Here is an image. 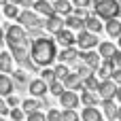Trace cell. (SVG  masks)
<instances>
[{"label":"cell","mask_w":121,"mask_h":121,"mask_svg":"<svg viewBox=\"0 0 121 121\" xmlns=\"http://www.w3.org/2000/svg\"><path fill=\"white\" fill-rule=\"evenodd\" d=\"M60 104H62V108H77V106L81 104V98H79L77 91L64 89V94L60 96Z\"/></svg>","instance_id":"cell-9"},{"label":"cell","mask_w":121,"mask_h":121,"mask_svg":"<svg viewBox=\"0 0 121 121\" xmlns=\"http://www.w3.org/2000/svg\"><path fill=\"white\" fill-rule=\"evenodd\" d=\"M62 121H81V115L74 108H64L62 111Z\"/></svg>","instance_id":"cell-32"},{"label":"cell","mask_w":121,"mask_h":121,"mask_svg":"<svg viewBox=\"0 0 121 121\" xmlns=\"http://www.w3.org/2000/svg\"><path fill=\"white\" fill-rule=\"evenodd\" d=\"M4 43L11 47H28L30 38L26 34V28L23 26H6L4 28Z\"/></svg>","instance_id":"cell-2"},{"label":"cell","mask_w":121,"mask_h":121,"mask_svg":"<svg viewBox=\"0 0 121 121\" xmlns=\"http://www.w3.org/2000/svg\"><path fill=\"white\" fill-rule=\"evenodd\" d=\"M47 121H62V111H57V108H49Z\"/></svg>","instance_id":"cell-36"},{"label":"cell","mask_w":121,"mask_h":121,"mask_svg":"<svg viewBox=\"0 0 121 121\" xmlns=\"http://www.w3.org/2000/svg\"><path fill=\"white\" fill-rule=\"evenodd\" d=\"M26 119H28V121H47V115L40 113V111H34V113H28Z\"/></svg>","instance_id":"cell-35"},{"label":"cell","mask_w":121,"mask_h":121,"mask_svg":"<svg viewBox=\"0 0 121 121\" xmlns=\"http://www.w3.org/2000/svg\"><path fill=\"white\" fill-rule=\"evenodd\" d=\"M117 47H119V49H121V36H119V43H117Z\"/></svg>","instance_id":"cell-48"},{"label":"cell","mask_w":121,"mask_h":121,"mask_svg":"<svg viewBox=\"0 0 121 121\" xmlns=\"http://www.w3.org/2000/svg\"><path fill=\"white\" fill-rule=\"evenodd\" d=\"M98 96H100V100H115V91H117V83L113 81V79H104V81H100V85H98Z\"/></svg>","instance_id":"cell-6"},{"label":"cell","mask_w":121,"mask_h":121,"mask_svg":"<svg viewBox=\"0 0 121 121\" xmlns=\"http://www.w3.org/2000/svg\"><path fill=\"white\" fill-rule=\"evenodd\" d=\"M102 115L106 117L108 121H113L115 117H117V104L113 102V100H102Z\"/></svg>","instance_id":"cell-25"},{"label":"cell","mask_w":121,"mask_h":121,"mask_svg":"<svg viewBox=\"0 0 121 121\" xmlns=\"http://www.w3.org/2000/svg\"><path fill=\"white\" fill-rule=\"evenodd\" d=\"M98 36L94 34V32H89V30H79V34H77V45L83 49V51H87V49H94V47H98Z\"/></svg>","instance_id":"cell-5"},{"label":"cell","mask_w":121,"mask_h":121,"mask_svg":"<svg viewBox=\"0 0 121 121\" xmlns=\"http://www.w3.org/2000/svg\"><path fill=\"white\" fill-rule=\"evenodd\" d=\"M62 83H64L66 89H72V91H81V89H83V77H81L79 72H70Z\"/></svg>","instance_id":"cell-12"},{"label":"cell","mask_w":121,"mask_h":121,"mask_svg":"<svg viewBox=\"0 0 121 121\" xmlns=\"http://www.w3.org/2000/svg\"><path fill=\"white\" fill-rule=\"evenodd\" d=\"M2 43H4V28L0 26V45H2Z\"/></svg>","instance_id":"cell-45"},{"label":"cell","mask_w":121,"mask_h":121,"mask_svg":"<svg viewBox=\"0 0 121 121\" xmlns=\"http://www.w3.org/2000/svg\"><path fill=\"white\" fill-rule=\"evenodd\" d=\"M45 28L51 32V34H57L62 28H66L64 26V19H62V15H49V17H45Z\"/></svg>","instance_id":"cell-11"},{"label":"cell","mask_w":121,"mask_h":121,"mask_svg":"<svg viewBox=\"0 0 121 121\" xmlns=\"http://www.w3.org/2000/svg\"><path fill=\"white\" fill-rule=\"evenodd\" d=\"M70 2H72L74 9H87V6H91V0H70Z\"/></svg>","instance_id":"cell-39"},{"label":"cell","mask_w":121,"mask_h":121,"mask_svg":"<svg viewBox=\"0 0 121 121\" xmlns=\"http://www.w3.org/2000/svg\"><path fill=\"white\" fill-rule=\"evenodd\" d=\"M19 64H21V66H26V68H28V70H34V72H36V70H38V68H40V66H36V64H34V62H32V57H30V55H28V57H26V60H21V62H19Z\"/></svg>","instance_id":"cell-38"},{"label":"cell","mask_w":121,"mask_h":121,"mask_svg":"<svg viewBox=\"0 0 121 121\" xmlns=\"http://www.w3.org/2000/svg\"><path fill=\"white\" fill-rule=\"evenodd\" d=\"M34 11L38 13V15H43V17H49V15H53L55 11H53V4L49 2V0H34Z\"/></svg>","instance_id":"cell-20"},{"label":"cell","mask_w":121,"mask_h":121,"mask_svg":"<svg viewBox=\"0 0 121 121\" xmlns=\"http://www.w3.org/2000/svg\"><path fill=\"white\" fill-rule=\"evenodd\" d=\"M53 74H55V79H57V81H64V79L70 74L68 64H62V62H60V64H55V66H53Z\"/></svg>","instance_id":"cell-28"},{"label":"cell","mask_w":121,"mask_h":121,"mask_svg":"<svg viewBox=\"0 0 121 121\" xmlns=\"http://www.w3.org/2000/svg\"><path fill=\"white\" fill-rule=\"evenodd\" d=\"M104 28H106V34H108V36H113V38H119V36H121V19H119V17L106 19Z\"/></svg>","instance_id":"cell-19"},{"label":"cell","mask_w":121,"mask_h":121,"mask_svg":"<svg viewBox=\"0 0 121 121\" xmlns=\"http://www.w3.org/2000/svg\"><path fill=\"white\" fill-rule=\"evenodd\" d=\"M115 100H117V102L121 104V83L117 85V91H115Z\"/></svg>","instance_id":"cell-44"},{"label":"cell","mask_w":121,"mask_h":121,"mask_svg":"<svg viewBox=\"0 0 121 121\" xmlns=\"http://www.w3.org/2000/svg\"><path fill=\"white\" fill-rule=\"evenodd\" d=\"M83 23H85V30H89V32H94V34H98V32L104 28L98 15H87V17L83 19Z\"/></svg>","instance_id":"cell-21"},{"label":"cell","mask_w":121,"mask_h":121,"mask_svg":"<svg viewBox=\"0 0 121 121\" xmlns=\"http://www.w3.org/2000/svg\"><path fill=\"white\" fill-rule=\"evenodd\" d=\"M91 4L100 19H113L121 15V4L117 0H91Z\"/></svg>","instance_id":"cell-3"},{"label":"cell","mask_w":121,"mask_h":121,"mask_svg":"<svg viewBox=\"0 0 121 121\" xmlns=\"http://www.w3.org/2000/svg\"><path fill=\"white\" fill-rule=\"evenodd\" d=\"M117 49H119V47H115V45H113V43H108V40L98 43V53H100V57H102V60H113V55L117 53Z\"/></svg>","instance_id":"cell-14"},{"label":"cell","mask_w":121,"mask_h":121,"mask_svg":"<svg viewBox=\"0 0 121 121\" xmlns=\"http://www.w3.org/2000/svg\"><path fill=\"white\" fill-rule=\"evenodd\" d=\"M111 79L119 85V83H121V68H115V70H113V77H111Z\"/></svg>","instance_id":"cell-43"},{"label":"cell","mask_w":121,"mask_h":121,"mask_svg":"<svg viewBox=\"0 0 121 121\" xmlns=\"http://www.w3.org/2000/svg\"><path fill=\"white\" fill-rule=\"evenodd\" d=\"M11 74H13L11 79H13V83H15V85H23V83L28 81V77H26V72H23V70H15V72H11Z\"/></svg>","instance_id":"cell-34"},{"label":"cell","mask_w":121,"mask_h":121,"mask_svg":"<svg viewBox=\"0 0 121 121\" xmlns=\"http://www.w3.org/2000/svg\"><path fill=\"white\" fill-rule=\"evenodd\" d=\"M55 43H60L62 47H74V45H77V36L72 34V30L62 28V30L55 34Z\"/></svg>","instance_id":"cell-10"},{"label":"cell","mask_w":121,"mask_h":121,"mask_svg":"<svg viewBox=\"0 0 121 121\" xmlns=\"http://www.w3.org/2000/svg\"><path fill=\"white\" fill-rule=\"evenodd\" d=\"M53 11H55V15L68 17V15L74 11V6H72L70 0H55V2H53Z\"/></svg>","instance_id":"cell-16"},{"label":"cell","mask_w":121,"mask_h":121,"mask_svg":"<svg viewBox=\"0 0 121 121\" xmlns=\"http://www.w3.org/2000/svg\"><path fill=\"white\" fill-rule=\"evenodd\" d=\"M79 98H81V102H83L85 106H96V104H98V98H100V96H98L96 91H89V89H81V96H79Z\"/></svg>","instance_id":"cell-24"},{"label":"cell","mask_w":121,"mask_h":121,"mask_svg":"<svg viewBox=\"0 0 121 121\" xmlns=\"http://www.w3.org/2000/svg\"><path fill=\"white\" fill-rule=\"evenodd\" d=\"M102 111L96 108V106H85L81 111V121H102Z\"/></svg>","instance_id":"cell-18"},{"label":"cell","mask_w":121,"mask_h":121,"mask_svg":"<svg viewBox=\"0 0 121 121\" xmlns=\"http://www.w3.org/2000/svg\"><path fill=\"white\" fill-rule=\"evenodd\" d=\"M4 100H6V104H9V108H13V106H19V98H17V96H13V94H11V96H6Z\"/></svg>","instance_id":"cell-41"},{"label":"cell","mask_w":121,"mask_h":121,"mask_svg":"<svg viewBox=\"0 0 121 121\" xmlns=\"http://www.w3.org/2000/svg\"><path fill=\"white\" fill-rule=\"evenodd\" d=\"M113 121H117V119H113Z\"/></svg>","instance_id":"cell-51"},{"label":"cell","mask_w":121,"mask_h":121,"mask_svg":"<svg viewBox=\"0 0 121 121\" xmlns=\"http://www.w3.org/2000/svg\"><path fill=\"white\" fill-rule=\"evenodd\" d=\"M9 115H11V119H13V121H23V119H26V111L19 108V106H13Z\"/></svg>","instance_id":"cell-33"},{"label":"cell","mask_w":121,"mask_h":121,"mask_svg":"<svg viewBox=\"0 0 121 121\" xmlns=\"http://www.w3.org/2000/svg\"><path fill=\"white\" fill-rule=\"evenodd\" d=\"M13 89H15L13 79H11L9 74L0 72V96H2V98H6V96H11V94H13Z\"/></svg>","instance_id":"cell-17"},{"label":"cell","mask_w":121,"mask_h":121,"mask_svg":"<svg viewBox=\"0 0 121 121\" xmlns=\"http://www.w3.org/2000/svg\"><path fill=\"white\" fill-rule=\"evenodd\" d=\"M115 119H117V121H121V104L117 106V117H115Z\"/></svg>","instance_id":"cell-47"},{"label":"cell","mask_w":121,"mask_h":121,"mask_svg":"<svg viewBox=\"0 0 121 121\" xmlns=\"http://www.w3.org/2000/svg\"><path fill=\"white\" fill-rule=\"evenodd\" d=\"M0 4H6V0H0Z\"/></svg>","instance_id":"cell-49"},{"label":"cell","mask_w":121,"mask_h":121,"mask_svg":"<svg viewBox=\"0 0 121 121\" xmlns=\"http://www.w3.org/2000/svg\"><path fill=\"white\" fill-rule=\"evenodd\" d=\"M21 108L26 111V115H28V113H34V111H38V108H40V100L32 96V98H28V100H23V102H21Z\"/></svg>","instance_id":"cell-27"},{"label":"cell","mask_w":121,"mask_h":121,"mask_svg":"<svg viewBox=\"0 0 121 121\" xmlns=\"http://www.w3.org/2000/svg\"><path fill=\"white\" fill-rule=\"evenodd\" d=\"M79 57L83 60V64L85 66H89L94 72L98 70V66L102 64V57H100V53H96L94 49H87V51H83V53H79Z\"/></svg>","instance_id":"cell-8"},{"label":"cell","mask_w":121,"mask_h":121,"mask_svg":"<svg viewBox=\"0 0 121 121\" xmlns=\"http://www.w3.org/2000/svg\"><path fill=\"white\" fill-rule=\"evenodd\" d=\"M40 79H45L47 83H51V81L55 79V74H53V68H49V66H45V70L40 72Z\"/></svg>","instance_id":"cell-37"},{"label":"cell","mask_w":121,"mask_h":121,"mask_svg":"<svg viewBox=\"0 0 121 121\" xmlns=\"http://www.w3.org/2000/svg\"><path fill=\"white\" fill-rule=\"evenodd\" d=\"M2 13H4L9 19H15V17L19 15V6H17V4H11V2H6V4H2Z\"/></svg>","instance_id":"cell-30"},{"label":"cell","mask_w":121,"mask_h":121,"mask_svg":"<svg viewBox=\"0 0 121 121\" xmlns=\"http://www.w3.org/2000/svg\"><path fill=\"white\" fill-rule=\"evenodd\" d=\"M64 26H66L68 30H83V28H85L83 17H79V15H74V13H70V15L64 19Z\"/></svg>","instance_id":"cell-23"},{"label":"cell","mask_w":121,"mask_h":121,"mask_svg":"<svg viewBox=\"0 0 121 121\" xmlns=\"http://www.w3.org/2000/svg\"><path fill=\"white\" fill-rule=\"evenodd\" d=\"M98 85H100V79H98V74H87L85 79H83V89H89V91H96L98 89Z\"/></svg>","instance_id":"cell-26"},{"label":"cell","mask_w":121,"mask_h":121,"mask_svg":"<svg viewBox=\"0 0 121 121\" xmlns=\"http://www.w3.org/2000/svg\"><path fill=\"white\" fill-rule=\"evenodd\" d=\"M11 113V108H9V104H6V100L0 96V117H4V115H9Z\"/></svg>","instance_id":"cell-40"},{"label":"cell","mask_w":121,"mask_h":121,"mask_svg":"<svg viewBox=\"0 0 121 121\" xmlns=\"http://www.w3.org/2000/svg\"><path fill=\"white\" fill-rule=\"evenodd\" d=\"M28 91H30V96H34V98H45V96L49 94V83H47L45 79H34V81H30Z\"/></svg>","instance_id":"cell-7"},{"label":"cell","mask_w":121,"mask_h":121,"mask_svg":"<svg viewBox=\"0 0 121 121\" xmlns=\"http://www.w3.org/2000/svg\"><path fill=\"white\" fill-rule=\"evenodd\" d=\"M113 70H115L113 60H102V64L98 66L96 74H98V79H100V81H104V79H111V77H113Z\"/></svg>","instance_id":"cell-13"},{"label":"cell","mask_w":121,"mask_h":121,"mask_svg":"<svg viewBox=\"0 0 121 121\" xmlns=\"http://www.w3.org/2000/svg\"><path fill=\"white\" fill-rule=\"evenodd\" d=\"M6 2H11V4H17V6H19V4H23V0H6Z\"/></svg>","instance_id":"cell-46"},{"label":"cell","mask_w":121,"mask_h":121,"mask_svg":"<svg viewBox=\"0 0 121 121\" xmlns=\"http://www.w3.org/2000/svg\"><path fill=\"white\" fill-rule=\"evenodd\" d=\"M57 60H60L62 64H74V62L79 60V51H77L74 47H64V51L57 53Z\"/></svg>","instance_id":"cell-15"},{"label":"cell","mask_w":121,"mask_h":121,"mask_svg":"<svg viewBox=\"0 0 121 121\" xmlns=\"http://www.w3.org/2000/svg\"><path fill=\"white\" fill-rule=\"evenodd\" d=\"M11 55H13V60L21 62V60H26L30 55V49L28 47H11Z\"/></svg>","instance_id":"cell-29"},{"label":"cell","mask_w":121,"mask_h":121,"mask_svg":"<svg viewBox=\"0 0 121 121\" xmlns=\"http://www.w3.org/2000/svg\"><path fill=\"white\" fill-rule=\"evenodd\" d=\"M64 89H66V87H64V83H62V81H57V79H53V81L49 83V94H53V96H57V98L64 94Z\"/></svg>","instance_id":"cell-31"},{"label":"cell","mask_w":121,"mask_h":121,"mask_svg":"<svg viewBox=\"0 0 121 121\" xmlns=\"http://www.w3.org/2000/svg\"><path fill=\"white\" fill-rule=\"evenodd\" d=\"M0 72H4V74L13 72V55H11V51L0 53Z\"/></svg>","instance_id":"cell-22"},{"label":"cell","mask_w":121,"mask_h":121,"mask_svg":"<svg viewBox=\"0 0 121 121\" xmlns=\"http://www.w3.org/2000/svg\"><path fill=\"white\" fill-rule=\"evenodd\" d=\"M30 57L36 66L45 68V66H51L55 60H57V47H55V40L47 38V36H38L30 43Z\"/></svg>","instance_id":"cell-1"},{"label":"cell","mask_w":121,"mask_h":121,"mask_svg":"<svg viewBox=\"0 0 121 121\" xmlns=\"http://www.w3.org/2000/svg\"><path fill=\"white\" fill-rule=\"evenodd\" d=\"M113 64H115V68H121V49H117V53L113 55Z\"/></svg>","instance_id":"cell-42"},{"label":"cell","mask_w":121,"mask_h":121,"mask_svg":"<svg viewBox=\"0 0 121 121\" xmlns=\"http://www.w3.org/2000/svg\"><path fill=\"white\" fill-rule=\"evenodd\" d=\"M17 19H19V26H23L26 30H32V28H40V26H45V21L38 17L36 11H21V13L17 15Z\"/></svg>","instance_id":"cell-4"},{"label":"cell","mask_w":121,"mask_h":121,"mask_svg":"<svg viewBox=\"0 0 121 121\" xmlns=\"http://www.w3.org/2000/svg\"><path fill=\"white\" fill-rule=\"evenodd\" d=\"M0 121H4V117H0Z\"/></svg>","instance_id":"cell-50"}]
</instances>
